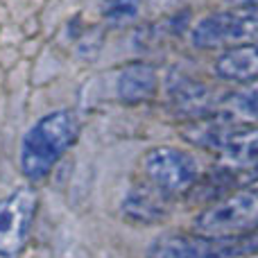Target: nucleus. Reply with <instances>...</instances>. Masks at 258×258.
Masks as SVG:
<instances>
[{
    "label": "nucleus",
    "mask_w": 258,
    "mask_h": 258,
    "mask_svg": "<svg viewBox=\"0 0 258 258\" xmlns=\"http://www.w3.org/2000/svg\"><path fill=\"white\" fill-rule=\"evenodd\" d=\"M82 120L71 109L50 111L34 122L21 138L18 163L30 181H43L61 161V156L77 143Z\"/></svg>",
    "instance_id": "nucleus-1"
},
{
    "label": "nucleus",
    "mask_w": 258,
    "mask_h": 258,
    "mask_svg": "<svg viewBox=\"0 0 258 258\" xmlns=\"http://www.w3.org/2000/svg\"><path fill=\"white\" fill-rule=\"evenodd\" d=\"M192 231L211 238H238L258 231V186L240 188L211 202L195 215Z\"/></svg>",
    "instance_id": "nucleus-3"
},
{
    "label": "nucleus",
    "mask_w": 258,
    "mask_h": 258,
    "mask_svg": "<svg viewBox=\"0 0 258 258\" xmlns=\"http://www.w3.org/2000/svg\"><path fill=\"white\" fill-rule=\"evenodd\" d=\"M165 197L161 190H156L154 186H138L127 190L125 200H122V215L125 220H129L132 224H143V227H150V224H161L168 218V204H165Z\"/></svg>",
    "instance_id": "nucleus-10"
},
{
    "label": "nucleus",
    "mask_w": 258,
    "mask_h": 258,
    "mask_svg": "<svg viewBox=\"0 0 258 258\" xmlns=\"http://www.w3.org/2000/svg\"><path fill=\"white\" fill-rule=\"evenodd\" d=\"M229 7H258V0H224Z\"/></svg>",
    "instance_id": "nucleus-14"
},
{
    "label": "nucleus",
    "mask_w": 258,
    "mask_h": 258,
    "mask_svg": "<svg viewBox=\"0 0 258 258\" xmlns=\"http://www.w3.org/2000/svg\"><path fill=\"white\" fill-rule=\"evenodd\" d=\"M143 174L147 183L163 195H181L200 181V165L190 152L174 145H156L143 154Z\"/></svg>",
    "instance_id": "nucleus-5"
},
{
    "label": "nucleus",
    "mask_w": 258,
    "mask_h": 258,
    "mask_svg": "<svg viewBox=\"0 0 258 258\" xmlns=\"http://www.w3.org/2000/svg\"><path fill=\"white\" fill-rule=\"evenodd\" d=\"M215 75L231 84H247L258 80V43L224 50L215 61Z\"/></svg>",
    "instance_id": "nucleus-11"
},
{
    "label": "nucleus",
    "mask_w": 258,
    "mask_h": 258,
    "mask_svg": "<svg viewBox=\"0 0 258 258\" xmlns=\"http://www.w3.org/2000/svg\"><path fill=\"white\" fill-rule=\"evenodd\" d=\"M218 113L231 125H258V80L240 84L224 95Z\"/></svg>",
    "instance_id": "nucleus-12"
},
{
    "label": "nucleus",
    "mask_w": 258,
    "mask_h": 258,
    "mask_svg": "<svg viewBox=\"0 0 258 258\" xmlns=\"http://www.w3.org/2000/svg\"><path fill=\"white\" fill-rule=\"evenodd\" d=\"M218 161L227 172H247L258 168V125H233L220 147Z\"/></svg>",
    "instance_id": "nucleus-8"
},
{
    "label": "nucleus",
    "mask_w": 258,
    "mask_h": 258,
    "mask_svg": "<svg viewBox=\"0 0 258 258\" xmlns=\"http://www.w3.org/2000/svg\"><path fill=\"white\" fill-rule=\"evenodd\" d=\"M143 0H102L100 12L109 23H129L138 16Z\"/></svg>",
    "instance_id": "nucleus-13"
},
{
    "label": "nucleus",
    "mask_w": 258,
    "mask_h": 258,
    "mask_svg": "<svg viewBox=\"0 0 258 258\" xmlns=\"http://www.w3.org/2000/svg\"><path fill=\"white\" fill-rule=\"evenodd\" d=\"M168 98L177 111L188 116V120L215 113L224 100L218 98L213 86H209L206 82L197 80L192 75H186V73H172L170 75Z\"/></svg>",
    "instance_id": "nucleus-7"
},
{
    "label": "nucleus",
    "mask_w": 258,
    "mask_h": 258,
    "mask_svg": "<svg viewBox=\"0 0 258 258\" xmlns=\"http://www.w3.org/2000/svg\"><path fill=\"white\" fill-rule=\"evenodd\" d=\"M190 41L200 50H231L258 43V7H229L197 21Z\"/></svg>",
    "instance_id": "nucleus-4"
},
{
    "label": "nucleus",
    "mask_w": 258,
    "mask_h": 258,
    "mask_svg": "<svg viewBox=\"0 0 258 258\" xmlns=\"http://www.w3.org/2000/svg\"><path fill=\"white\" fill-rule=\"evenodd\" d=\"M159 93V73L145 61L127 63L116 75V98L122 104H145Z\"/></svg>",
    "instance_id": "nucleus-9"
},
{
    "label": "nucleus",
    "mask_w": 258,
    "mask_h": 258,
    "mask_svg": "<svg viewBox=\"0 0 258 258\" xmlns=\"http://www.w3.org/2000/svg\"><path fill=\"white\" fill-rule=\"evenodd\" d=\"M36 192L23 186L0 197V258H18L30 240L36 215Z\"/></svg>",
    "instance_id": "nucleus-6"
},
{
    "label": "nucleus",
    "mask_w": 258,
    "mask_h": 258,
    "mask_svg": "<svg viewBox=\"0 0 258 258\" xmlns=\"http://www.w3.org/2000/svg\"><path fill=\"white\" fill-rule=\"evenodd\" d=\"M258 256V231L238 238H211L197 231L161 233L147 245L145 258H251Z\"/></svg>",
    "instance_id": "nucleus-2"
}]
</instances>
